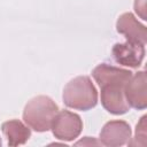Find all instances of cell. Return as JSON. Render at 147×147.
I'll list each match as a JSON object with an SVG mask.
<instances>
[{"mask_svg":"<svg viewBox=\"0 0 147 147\" xmlns=\"http://www.w3.org/2000/svg\"><path fill=\"white\" fill-rule=\"evenodd\" d=\"M2 133L8 140L9 146L24 145L31 137V131L18 119H10L2 123Z\"/></svg>","mask_w":147,"mask_h":147,"instance_id":"30bf717a","label":"cell"},{"mask_svg":"<svg viewBox=\"0 0 147 147\" xmlns=\"http://www.w3.org/2000/svg\"><path fill=\"white\" fill-rule=\"evenodd\" d=\"M146 119L147 116H142L140 122L137 124V129H136V136H134V140L133 141H129L127 144L131 146H145L146 145Z\"/></svg>","mask_w":147,"mask_h":147,"instance_id":"8fae6325","label":"cell"},{"mask_svg":"<svg viewBox=\"0 0 147 147\" xmlns=\"http://www.w3.org/2000/svg\"><path fill=\"white\" fill-rule=\"evenodd\" d=\"M63 102L77 110H88L98 103V91L90 77L78 76L71 79L63 90Z\"/></svg>","mask_w":147,"mask_h":147,"instance_id":"7a4b0ae2","label":"cell"},{"mask_svg":"<svg viewBox=\"0 0 147 147\" xmlns=\"http://www.w3.org/2000/svg\"><path fill=\"white\" fill-rule=\"evenodd\" d=\"M116 29L118 33L125 36L126 41L139 42L142 45H145L147 41L146 28L140 24L131 13H124L118 17Z\"/></svg>","mask_w":147,"mask_h":147,"instance_id":"ba28073f","label":"cell"},{"mask_svg":"<svg viewBox=\"0 0 147 147\" xmlns=\"http://www.w3.org/2000/svg\"><path fill=\"white\" fill-rule=\"evenodd\" d=\"M130 138L131 127L125 121H110L100 132V142L109 147L123 146L130 141Z\"/></svg>","mask_w":147,"mask_h":147,"instance_id":"52a82bcc","label":"cell"},{"mask_svg":"<svg viewBox=\"0 0 147 147\" xmlns=\"http://www.w3.org/2000/svg\"><path fill=\"white\" fill-rule=\"evenodd\" d=\"M134 10L144 21L147 20V15H146V10H147L146 0H136L134 1Z\"/></svg>","mask_w":147,"mask_h":147,"instance_id":"7c38bea8","label":"cell"},{"mask_svg":"<svg viewBox=\"0 0 147 147\" xmlns=\"http://www.w3.org/2000/svg\"><path fill=\"white\" fill-rule=\"evenodd\" d=\"M1 145H2V142H1V139H0V146H1Z\"/></svg>","mask_w":147,"mask_h":147,"instance_id":"4fadbf2b","label":"cell"},{"mask_svg":"<svg viewBox=\"0 0 147 147\" xmlns=\"http://www.w3.org/2000/svg\"><path fill=\"white\" fill-rule=\"evenodd\" d=\"M124 86L121 84H107L101 87V103L103 108L114 115H123L130 106L124 95Z\"/></svg>","mask_w":147,"mask_h":147,"instance_id":"5b68a950","label":"cell"},{"mask_svg":"<svg viewBox=\"0 0 147 147\" xmlns=\"http://www.w3.org/2000/svg\"><path fill=\"white\" fill-rule=\"evenodd\" d=\"M51 129L56 139L71 141L80 134L83 122L77 114L69 110H61L56 114Z\"/></svg>","mask_w":147,"mask_h":147,"instance_id":"3957f363","label":"cell"},{"mask_svg":"<svg viewBox=\"0 0 147 147\" xmlns=\"http://www.w3.org/2000/svg\"><path fill=\"white\" fill-rule=\"evenodd\" d=\"M57 113L59 107L49 96L38 95L32 98L25 105L23 119L32 130L37 132H46L52 127Z\"/></svg>","mask_w":147,"mask_h":147,"instance_id":"6da1fadb","label":"cell"},{"mask_svg":"<svg viewBox=\"0 0 147 147\" xmlns=\"http://www.w3.org/2000/svg\"><path fill=\"white\" fill-rule=\"evenodd\" d=\"M92 76L95 79V82L99 84V86H103L107 84L125 85L129 82V79L132 77V72L125 69L101 63L93 69Z\"/></svg>","mask_w":147,"mask_h":147,"instance_id":"9c48e42d","label":"cell"},{"mask_svg":"<svg viewBox=\"0 0 147 147\" xmlns=\"http://www.w3.org/2000/svg\"><path fill=\"white\" fill-rule=\"evenodd\" d=\"M147 77L145 71H138L132 75L124 86V95L130 107L134 109H145L147 107Z\"/></svg>","mask_w":147,"mask_h":147,"instance_id":"277c9868","label":"cell"},{"mask_svg":"<svg viewBox=\"0 0 147 147\" xmlns=\"http://www.w3.org/2000/svg\"><path fill=\"white\" fill-rule=\"evenodd\" d=\"M111 54L117 63L130 68H138L145 57V45L132 41L117 42L113 46Z\"/></svg>","mask_w":147,"mask_h":147,"instance_id":"8992f818","label":"cell"}]
</instances>
